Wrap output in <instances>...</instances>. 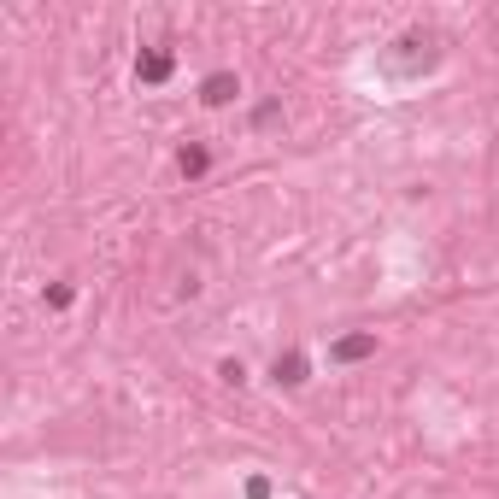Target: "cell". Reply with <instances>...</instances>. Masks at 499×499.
<instances>
[{"instance_id": "6da1fadb", "label": "cell", "mask_w": 499, "mask_h": 499, "mask_svg": "<svg viewBox=\"0 0 499 499\" xmlns=\"http://www.w3.org/2000/svg\"><path fill=\"white\" fill-rule=\"evenodd\" d=\"M370 346H376V341H364V335H358V341H341V346H335V358H364Z\"/></svg>"}, {"instance_id": "7a4b0ae2", "label": "cell", "mask_w": 499, "mask_h": 499, "mask_svg": "<svg viewBox=\"0 0 499 499\" xmlns=\"http://www.w3.org/2000/svg\"><path fill=\"white\" fill-rule=\"evenodd\" d=\"M229 89H235L229 77H212V82H206V100H229Z\"/></svg>"}]
</instances>
